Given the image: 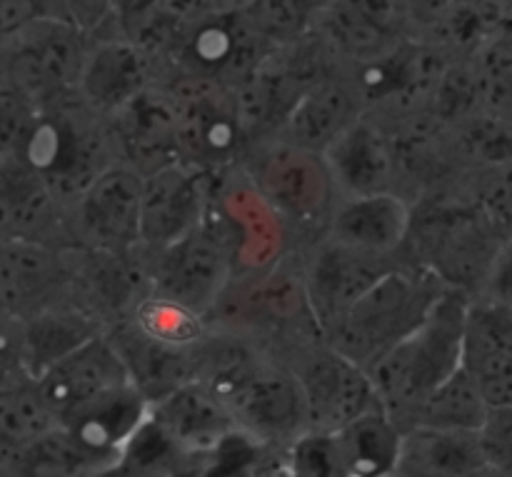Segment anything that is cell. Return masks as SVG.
<instances>
[{
	"label": "cell",
	"mask_w": 512,
	"mask_h": 477,
	"mask_svg": "<svg viewBox=\"0 0 512 477\" xmlns=\"http://www.w3.org/2000/svg\"><path fill=\"white\" fill-rule=\"evenodd\" d=\"M448 290L428 270L405 260L325 330V345L370 373L395 345L428 320Z\"/></svg>",
	"instance_id": "cell-1"
},
{
	"label": "cell",
	"mask_w": 512,
	"mask_h": 477,
	"mask_svg": "<svg viewBox=\"0 0 512 477\" xmlns=\"http://www.w3.org/2000/svg\"><path fill=\"white\" fill-rule=\"evenodd\" d=\"M470 295L448 290L423 325L395 345L373 370L383 408L408 430L425 400L463 368V330Z\"/></svg>",
	"instance_id": "cell-2"
},
{
	"label": "cell",
	"mask_w": 512,
	"mask_h": 477,
	"mask_svg": "<svg viewBox=\"0 0 512 477\" xmlns=\"http://www.w3.org/2000/svg\"><path fill=\"white\" fill-rule=\"evenodd\" d=\"M503 243V235L468 195L440 193L415 203L405 258L445 288L475 298Z\"/></svg>",
	"instance_id": "cell-3"
},
{
	"label": "cell",
	"mask_w": 512,
	"mask_h": 477,
	"mask_svg": "<svg viewBox=\"0 0 512 477\" xmlns=\"http://www.w3.org/2000/svg\"><path fill=\"white\" fill-rule=\"evenodd\" d=\"M238 168L295 235L308 245L325 238L343 193L323 153L273 135L250 143Z\"/></svg>",
	"instance_id": "cell-4"
},
{
	"label": "cell",
	"mask_w": 512,
	"mask_h": 477,
	"mask_svg": "<svg viewBox=\"0 0 512 477\" xmlns=\"http://www.w3.org/2000/svg\"><path fill=\"white\" fill-rule=\"evenodd\" d=\"M93 40L65 15V3H43L38 20L3 40V83L28 95L35 105L75 98Z\"/></svg>",
	"instance_id": "cell-5"
},
{
	"label": "cell",
	"mask_w": 512,
	"mask_h": 477,
	"mask_svg": "<svg viewBox=\"0 0 512 477\" xmlns=\"http://www.w3.org/2000/svg\"><path fill=\"white\" fill-rule=\"evenodd\" d=\"M153 298L168 300L208 320L235 278L228 235L210 215L200 228L155 253L135 255Z\"/></svg>",
	"instance_id": "cell-6"
},
{
	"label": "cell",
	"mask_w": 512,
	"mask_h": 477,
	"mask_svg": "<svg viewBox=\"0 0 512 477\" xmlns=\"http://www.w3.org/2000/svg\"><path fill=\"white\" fill-rule=\"evenodd\" d=\"M75 248L135 258L143 245V175L125 163L105 170L68 208Z\"/></svg>",
	"instance_id": "cell-7"
},
{
	"label": "cell",
	"mask_w": 512,
	"mask_h": 477,
	"mask_svg": "<svg viewBox=\"0 0 512 477\" xmlns=\"http://www.w3.org/2000/svg\"><path fill=\"white\" fill-rule=\"evenodd\" d=\"M290 368L300 378L308 403V433L335 435L355 420L385 410L368 370L325 343L305 350Z\"/></svg>",
	"instance_id": "cell-8"
},
{
	"label": "cell",
	"mask_w": 512,
	"mask_h": 477,
	"mask_svg": "<svg viewBox=\"0 0 512 477\" xmlns=\"http://www.w3.org/2000/svg\"><path fill=\"white\" fill-rule=\"evenodd\" d=\"M75 250L50 248L33 240H3L0 303L8 323L38 318L75 305Z\"/></svg>",
	"instance_id": "cell-9"
},
{
	"label": "cell",
	"mask_w": 512,
	"mask_h": 477,
	"mask_svg": "<svg viewBox=\"0 0 512 477\" xmlns=\"http://www.w3.org/2000/svg\"><path fill=\"white\" fill-rule=\"evenodd\" d=\"M213 198V173L178 160L143 175V245L155 253L205 223Z\"/></svg>",
	"instance_id": "cell-10"
},
{
	"label": "cell",
	"mask_w": 512,
	"mask_h": 477,
	"mask_svg": "<svg viewBox=\"0 0 512 477\" xmlns=\"http://www.w3.org/2000/svg\"><path fill=\"white\" fill-rule=\"evenodd\" d=\"M408 258H375L323 238L303 248V270L320 330H328L385 273Z\"/></svg>",
	"instance_id": "cell-11"
},
{
	"label": "cell",
	"mask_w": 512,
	"mask_h": 477,
	"mask_svg": "<svg viewBox=\"0 0 512 477\" xmlns=\"http://www.w3.org/2000/svg\"><path fill=\"white\" fill-rule=\"evenodd\" d=\"M103 333V325L75 305L50 310L23 323L5 320L3 370H20L40 380L68 355Z\"/></svg>",
	"instance_id": "cell-12"
},
{
	"label": "cell",
	"mask_w": 512,
	"mask_h": 477,
	"mask_svg": "<svg viewBox=\"0 0 512 477\" xmlns=\"http://www.w3.org/2000/svg\"><path fill=\"white\" fill-rule=\"evenodd\" d=\"M343 198L355 195L400 193L403 168L395 150L390 125L365 113L353 128L345 130L325 153ZM408 198V195H405Z\"/></svg>",
	"instance_id": "cell-13"
},
{
	"label": "cell",
	"mask_w": 512,
	"mask_h": 477,
	"mask_svg": "<svg viewBox=\"0 0 512 477\" xmlns=\"http://www.w3.org/2000/svg\"><path fill=\"white\" fill-rule=\"evenodd\" d=\"M110 130L118 153L125 155L123 163L140 175L183 160L178 108L165 88L145 90L140 98L125 105L110 118Z\"/></svg>",
	"instance_id": "cell-14"
},
{
	"label": "cell",
	"mask_w": 512,
	"mask_h": 477,
	"mask_svg": "<svg viewBox=\"0 0 512 477\" xmlns=\"http://www.w3.org/2000/svg\"><path fill=\"white\" fill-rule=\"evenodd\" d=\"M415 203L400 193L340 200L325 238L375 258H405Z\"/></svg>",
	"instance_id": "cell-15"
},
{
	"label": "cell",
	"mask_w": 512,
	"mask_h": 477,
	"mask_svg": "<svg viewBox=\"0 0 512 477\" xmlns=\"http://www.w3.org/2000/svg\"><path fill=\"white\" fill-rule=\"evenodd\" d=\"M463 370L493 408H512V310L470 298L463 330Z\"/></svg>",
	"instance_id": "cell-16"
},
{
	"label": "cell",
	"mask_w": 512,
	"mask_h": 477,
	"mask_svg": "<svg viewBox=\"0 0 512 477\" xmlns=\"http://www.w3.org/2000/svg\"><path fill=\"white\" fill-rule=\"evenodd\" d=\"M365 113L368 108L353 80L328 73L305 90L303 98L295 103L285 123L280 125L278 138L325 155L330 145L345 130L353 128Z\"/></svg>",
	"instance_id": "cell-17"
},
{
	"label": "cell",
	"mask_w": 512,
	"mask_h": 477,
	"mask_svg": "<svg viewBox=\"0 0 512 477\" xmlns=\"http://www.w3.org/2000/svg\"><path fill=\"white\" fill-rule=\"evenodd\" d=\"M38 383L45 400L60 420L100 395L133 385L123 358L105 333L68 355L63 363L48 370Z\"/></svg>",
	"instance_id": "cell-18"
},
{
	"label": "cell",
	"mask_w": 512,
	"mask_h": 477,
	"mask_svg": "<svg viewBox=\"0 0 512 477\" xmlns=\"http://www.w3.org/2000/svg\"><path fill=\"white\" fill-rule=\"evenodd\" d=\"M110 343L128 368L130 383L140 390L150 405H158L175 390L198 380V358L195 348L160 343L138 328L133 320L105 330Z\"/></svg>",
	"instance_id": "cell-19"
},
{
	"label": "cell",
	"mask_w": 512,
	"mask_h": 477,
	"mask_svg": "<svg viewBox=\"0 0 512 477\" xmlns=\"http://www.w3.org/2000/svg\"><path fill=\"white\" fill-rule=\"evenodd\" d=\"M150 60L153 58L125 38L98 40L93 43L80 80V100L110 120L145 90L153 88Z\"/></svg>",
	"instance_id": "cell-20"
},
{
	"label": "cell",
	"mask_w": 512,
	"mask_h": 477,
	"mask_svg": "<svg viewBox=\"0 0 512 477\" xmlns=\"http://www.w3.org/2000/svg\"><path fill=\"white\" fill-rule=\"evenodd\" d=\"M150 410L153 405L140 395V390L125 385L68 413L60 420V428L93 453L108 460H123L125 448L148 425Z\"/></svg>",
	"instance_id": "cell-21"
},
{
	"label": "cell",
	"mask_w": 512,
	"mask_h": 477,
	"mask_svg": "<svg viewBox=\"0 0 512 477\" xmlns=\"http://www.w3.org/2000/svg\"><path fill=\"white\" fill-rule=\"evenodd\" d=\"M150 423L183 455L208 453L238 433V425L223 403L198 380L153 405Z\"/></svg>",
	"instance_id": "cell-22"
},
{
	"label": "cell",
	"mask_w": 512,
	"mask_h": 477,
	"mask_svg": "<svg viewBox=\"0 0 512 477\" xmlns=\"http://www.w3.org/2000/svg\"><path fill=\"white\" fill-rule=\"evenodd\" d=\"M488 468L478 433L410 428L395 477H470Z\"/></svg>",
	"instance_id": "cell-23"
},
{
	"label": "cell",
	"mask_w": 512,
	"mask_h": 477,
	"mask_svg": "<svg viewBox=\"0 0 512 477\" xmlns=\"http://www.w3.org/2000/svg\"><path fill=\"white\" fill-rule=\"evenodd\" d=\"M3 477H98L120 460H108L58 428L15 453H0Z\"/></svg>",
	"instance_id": "cell-24"
},
{
	"label": "cell",
	"mask_w": 512,
	"mask_h": 477,
	"mask_svg": "<svg viewBox=\"0 0 512 477\" xmlns=\"http://www.w3.org/2000/svg\"><path fill=\"white\" fill-rule=\"evenodd\" d=\"M60 428L40 383L20 370H3L0 385V453H15Z\"/></svg>",
	"instance_id": "cell-25"
},
{
	"label": "cell",
	"mask_w": 512,
	"mask_h": 477,
	"mask_svg": "<svg viewBox=\"0 0 512 477\" xmlns=\"http://www.w3.org/2000/svg\"><path fill=\"white\" fill-rule=\"evenodd\" d=\"M348 477H395L403 448V430L385 410L355 420L335 433Z\"/></svg>",
	"instance_id": "cell-26"
},
{
	"label": "cell",
	"mask_w": 512,
	"mask_h": 477,
	"mask_svg": "<svg viewBox=\"0 0 512 477\" xmlns=\"http://www.w3.org/2000/svg\"><path fill=\"white\" fill-rule=\"evenodd\" d=\"M490 415V405L478 383L463 368L445 380L423 403L410 428L453 430V433H480ZM408 428V430H410Z\"/></svg>",
	"instance_id": "cell-27"
},
{
	"label": "cell",
	"mask_w": 512,
	"mask_h": 477,
	"mask_svg": "<svg viewBox=\"0 0 512 477\" xmlns=\"http://www.w3.org/2000/svg\"><path fill=\"white\" fill-rule=\"evenodd\" d=\"M130 320L143 333H148L150 338L160 340V343L178 345V348H195L208 335L205 318L180 308V305L168 303V300L153 298V295H148L138 305Z\"/></svg>",
	"instance_id": "cell-28"
},
{
	"label": "cell",
	"mask_w": 512,
	"mask_h": 477,
	"mask_svg": "<svg viewBox=\"0 0 512 477\" xmlns=\"http://www.w3.org/2000/svg\"><path fill=\"white\" fill-rule=\"evenodd\" d=\"M283 477H348L335 435L305 433L285 450Z\"/></svg>",
	"instance_id": "cell-29"
},
{
	"label": "cell",
	"mask_w": 512,
	"mask_h": 477,
	"mask_svg": "<svg viewBox=\"0 0 512 477\" xmlns=\"http://www.w3.org/2000/svg\"><path fill=\"white\" fill-rule=\"evenodd\" d=\"M468 198L483 210L505 240L512 238V160L495 168L475 170Z\"/></svg>",
	"instance_id": "cell-30"
},
{
	"label": "cell",
	"mask_w": 512,
	"mask_h": 477,
	"mask_svg": "<svg viewBox=\"0 0 512 477\" xmlns=\"http://www.w3.org/2000/svg\"><path fill=\"white\" fill-rule=\"evenodd\" d=\"M478 438L488 468L503 477H512V408L490 410Z\"/></svg>",
	"instance_id": "cell-31"
},
{
	"label": "cell",
	"mask_w": 512,
	"mask_h": 477,
	"mask_svg": "<svg viewBox=\"0 0 512 477\" xmlns=\"http://www.w3.org/2000/svg\"><path fill=\"white\" fill-rule=\"evenodd\" d=\"M475 298L493 300V303L512 310V238L505 240L503 248L498 250L488 270V278Z\"/></svg>",
	"instance_id": "cell-32"
},
{
	"label": "cell",
	"mask_w": 512,
	"mask_h": 477,
	"mask_svg": "<svg viewBox=\"0 0 512 477\" xmlns=\"http://www.w3.org/2000/svg\"><path fill=\"white\" fill-rule=\"evenodd\" d=\"M43 13V3H30V0H5L0 5V35L10 38V35L20 33L28 28L33 20L40 18Z\"/></svg>",
	"instance_id": "cell-33"
},
{
	"label": "cell",
	"mask_w": 512,
	"mask_h": 477,
	"mask_svg": "<svg viewBox=\"0 0 512 477\" xmlns=\"http://www.w3.org/2000/svg\"><path fill=\"white\" fill-rule=\"evenodd\" d=\"M98 477H155V475L143 473V470L133 468V465H128V463H123V460H120V463H115L113 468L103 470V473H100Z\"/></svg>",
	"instance_id": "cell-34"
},
{
	"label": "cell",
	"mask_w": 512,
	"mask_h": 477,
	"mask_svg": "<svg viewBox=\"0 0 512 477\" xmlns=\"http://www.w3.org/2000/svg\"><path fill=\"white\" fill-rule=\"evenodd\" d=\"M503 33L512 35V3H503Z\"/></svg>",
	"instance_id": "cell-35"
},
{
	"label": "cell",
	"mask_w": 512,
	"mask_h": 477,
	"mask_svg": "<svg viewBox=\"0 0 512 477\" xmlns=\"http://www.w3.org/2000/svg\"><path fill=\"white\" fill-rule=\"evenodd\" d=\"M470 477H503V475H498V473H495V470L485 468V470H480V473H475V475H470Z\"/></svg>",
	"instance_id": "cell-36"
}]
</instances>
